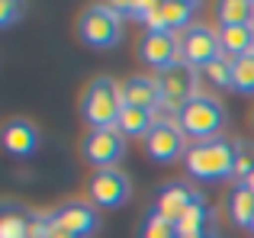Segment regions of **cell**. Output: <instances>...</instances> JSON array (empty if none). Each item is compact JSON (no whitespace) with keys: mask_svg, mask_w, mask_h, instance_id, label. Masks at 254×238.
I'll list each match as a JSON object with an SVG mask.
<instances>
[{"mask_svg":"<svg viewBox=\"0 0 254 238\" xmlns=\"http://www.w3.org/2000/svg\"><path fill=\"white\" fill-rule=\"evenodd\" d=\"M77 32L90 49H116L126 32V16L116 10V3H93L81 13Z\"/></svg>","mask_w":254,"mask_h":238,"instance_id":"3957f363","label":"cell"},{"mask_svg":"<svg viewBox=\"0 0 254 238\" xmlns=\"http://www.w3.org/2000/svg\"><path fill=\"white\" fill-rule=\"evenodd\" d=\"M177 125L184 129L187 138H196V142H209V138H219L225 129V107L222 100L209 94H199L187 103L177 113Z\"/></svg>","mask_w":254,"mask_h":238,"instance_id":"277c9868","label":"cell"},{"mask_svg":"<svg viewBox=\"0 0 254 238\" xmlns=\"http://www.w3.org/2000/svg\"><path fill=\"white\" fill-rule=\"evenodd\" d=\"M132 193L129 177L119 168H106V171H93L90 183H87V196L97 209H119Z\"/></svg>","mask_w":254,"mask_h":238,"instance_id":"9c48e42d","label":"cell"},{"mask_svg":"<svg viewBox=\"0 0 254 238\" xmlns=\"http://www.w3.org/2000/svg\"><path fill=\"white\" fill-rule=\"evenodd\" d=\"M29 216L32 213L6 203L3 216H0V238H29Z\"/></svg>","mask_w":254,"mask_h":238,"instance_id":"44dd1931","label":"cell"},{"mask_svg":"<svg viewBox=\"0 0 254 238\" xmlns=\"http://www.w3.org/2000/svg\"><path fill=\"white\" fill-rule=\"evenodd\" d=\"M3 148L13 158H32L39 151V129L29 119H13L3 129Z\"/></svg>","mask_w":254,"mask_h":238,"instance_id":"5bb4252c","label":"cell"},{"mask_svg":"<svg viewBox=\"0 0 254 238\" xmlns=\"http://www.w3.org/2000/svg\"><path fill=\"white\" fill-rule=\"evenodd\" d=\"M180 58L184 64L203 71L206 64H212L216 58H222V45H219V29H209V26L196 23L180 36Z\"/></svg>","mask_w":254,"mask_h":238,"instance_id":"ba28073f","label":"cell"},{"mask_svg":"<svg viewBox=\"0 0 254 238\" xmlns=\"http://www.w3.org/2000/svg\"><path fill=\"white\" fill-rule=\"evenodd\" d=\"M196 84H199L196 68H190V64H184V61L158 74V87H161V113H164V119H177L180 110H184L187 103L193 100V97H199V94H196ZM161 113H158V116H161Z\"/></svg>","mask_w":254,"mask_h":238,"instance_id":"5b68a950","label":"cell"},{"mask_svg":"<svg viewBox=\"0 0 254 238\" xmlns=\"http://www.w3.org/2000/svg\"><path fill=\"white\" fill-rule=\"evenodd\" d=\"M142 238H177V226H174V222H168L161 213H155V209H151V213L145 216Z\"/></svg>","mask_w":254,"mask_h":238,"instance_id":"cb8c5ba5","label":"cell"},{"mask_svg":"<svg viewBox=\"0 0 254 238\" xmlns=\"http://www.w3.org/2000/svg\"><path fill=\"white\" fill-rule=\"evenodd\" d=\"M232 81H235L238 94H254V55L232 61Z\"/></svg>","mask_w":254,"mask_h":238,"instance_id":"603a6c76","label":"cell"},{"mask_svg":"<svg viewBox=\"0 0 254 238\" xmlns=\"http://www.w3.org/2000/svg\"><path fill=\"white\" fill-rule=\"evenodd\" d=\"M235 161H238V142H232V138H225V135L190 145V151H187V158H184L187 174H190L193 180H206V183L235 177Z\"/></svg>","mask_w":254,"mask_h":238,"instance_id":"6da1fadb","label":"cell"},{"mask_svg":"<svg viewBox=\"0 0 254 238\" xmlns=\"http://www.w3.org/2000/svg\"><path fill=\"white\" fill-rule=\"evenodd\" d=\"M193 16H196V3H193V0H168V3H164V19H168L171 32H180V36H184L190 26H196Z\"/></svg>","mask_w":254,"mask_h":238,"instance_id":"ffe728a7","label":"cell"},{"mask_svg":"<svg viewBox=\"0 0 254 238\" xmlns=\"http://www.w3.org/2000/svg\"><path fill=\"white\" fill-rule=\"evenodd\" d=\"M219 45H222V55L232 58V61L251 55L254 52V26H222L219 29Z\"/></svg>","mask_w":254,"mask_h":238,"instance_id":"2e32d148","label":"cell"},{"mask_svg":"<svg viewBox=\"0 0 254 238\" xmlns=\"http://www.w3.org/2000/svg\"><path fill=\"white\" fill-rule=\"evenodd\" d=\"M203 77L212 84V87L219 90H235V81H232V58H216L212 64H206L203 68Z\"/></svg>","mask_w":254,"mask_h":238,"instance_id":"7402d4cb","label":"cell"},{"mask_svg":"<svg viewBox=\"0 0 254 238\" xmlns=\"http://www.w3.org/2000/svg\"><path fill=\"white\" fill-rule=\"evenodd\" d=\"M126 100H123V84H116L113 77L100 74L87 84L84 97H81V116L90 129H113L119 113H123Z\"/></svg>","mask_w":254,"mask_h":238,"instance_id":"7a4b0ae2","label":"cell"},{"mask_svg":"<svg viewBox=\"0 0 254 238\" xmlns=\"http://www.w3.org/2000/svg\"><path fill=\"white\" fill-rule=\"evenodd\" d=\"M225 206H229L232 222L251 232V226H254V190L248 183H235L232 193H229V200H225Z\"/></svg>","mask_w":254,"mask_h":238,"instance_id":"ac0fdd59","label":"cell"},{"mask_svg":"<svg viewBox=\"0 0 254 238\" xmlns=\"http://www.w3.org/2000/svg\"><path fill=\"white\" fill-rule=\"evenodd\" d=\"M251 55H254V52H251Z\"/></svg>","mask_w":254,"mask_h":238,"instance_id":"d6a6232c","label":"cell"},{"mask_svg":"<svg viewBox=\"0 0 254 238\" xmlns=\"http://www.w3.org/2000/svg\"><path fill=\"white\" fill-rule=\"evenodd\" d=\"M196 196H199V193L190 187V183L171 180V183H164V187L158 190V196H155V213H161L168 222H174V226H177L180 216L190 209V203L196 200Z\"/></svg>","mask_w":254,"mask_h":238,"instance_id":"7c38bea8","label":"cell"},{"mask_svg":"<svg viewBox=\"0 0 254 238\" xmlns=\"http://www.w3.org/2000/svg\"><path fill=\"white\" fill-rule=\"evenodd\" d=\"M251 232H254V226H251Z\"/></svg>","mask_w":254,"mask_h":238,"instance_id":"1f68e13d","label":"cell"},{"mask_svg":"<svg viewBox=\"0 0 254 238\" xmlns=\"http://www.w3.org/2000/svg\"><path fill=\"white\" fill-rule=\"evenodd\" d=\"M190 145H187L184 129L177 125V119H158V125L151 129V135L145 138V155L155 164H174L180 158H187Z\"/></svg>","mask_w":254,"mask_h":238,"instance_id":"52a82bcc","label":"cell"},{"mask_svg":"<svg viewBox=\"0 0 254 238\" xmlns=\"http://www.w3.org/2000/svg\"><path fill=\"white\" fill-rule=\"evenodd\" d=\"M245 183H248V187L254 190V174H251V177H248V180H245Z\"/></svg>","mask_w":254,"mask_h":238,"instance_id":"f1b7e54d","label":"cell"},{"mask_svg":"<svg viewBox=\"0 0 254 238\" xmlns=\"http://www.w3.org/2000/svg\"><path fill=\"white\" fill-rule=\"evenodd\" d=\"M254 174V148L248 142H238V161H235V180L245 183Z\"/></svg>","mask_w":254,"mask_h":238,"instance_id":"484cf974","label":"cell"},{"mask_svg":"<svg viewBox=\"0 0 254 238\" xmlns=\"http://www.w3.org/2000/svg\"><path fill=\"white\" fill-rule=\"evenodd\" d=\"M138 58L145 68L151 71H168L174 64H180V36L171 29H145V36L138 39Z\"/></svg>","mask_w":254,"mask_h":238,"instance_id":"8992f818","label":"cell"},{"mask_svg":"<svg viewBox=\"0 0 254 238\" xmlns=\"http://www.w3.org/2000/svg\"><path fill=\"white\" fill-rule=\"evenodd\" d=\"M55 226L58 232L71 235V238H87L97 232V206L84 200L64 203V206L55 209Z\"/></svg>","mask_w":254,"mask_h":238,"instance_id":"8fae6325","label":"cell"},{"mask_svg":"<svg viewBox=\"0 0 254 238\" xmlns=\"http://www.w3.org/2000/svg\"><path fill=\"white\" fill-rule=\"evenodd\" d=\"M55 238H71V235H64V232H55Z\"/></svg>","mask_w":254,"mask_h":238,"instance_id":"f546056e","label":"cell"},{"mask_svg":"<svg viewBox=\"0 0 254 238\" xmlns=\"http://www.w3.org/2000/svg\"><path fill=\"white\" fill-rule=\"evenodd\" d=\"M251 129H254V110H251Z\"/></svg>","mask_w":254,"mask_h":238,"instance_id":"4dcf8cb0","label":"cell"},{"mask_svg":"<svg viewBox=\"0 0 254 238\" xmlns=\"http://www.w3.org/2000/svg\"><path fill=\"white\" fill-rule=\"evenodd\" d=\"M199 238H219V232L212 229V232H206V235H199Z\"/></svg>","mask_w":254,"mask_h":238,"instance_id":"83f0119b","label":"cell"},{"mask_svg":"<svg viewBox=\"0 0 254 238\" xmlns=\"http://www.w3.org/2000/svg\"><path fill=\"white\" fill-rule=\"evenodd\" d=\"M55 213H32L29 216V238H55Z\"/></svg>","mask_w":254,"mask_h":238,"instance_id":"d4e9b609","label":"cell"},{"mask_svg":"<svg viewBox=\"0 0 254 238\" xmlns=\"http://www.w3.org/2000/svg\"><path fill=\"white\" fill-rule=\"evenodd\" d=\"M126 155V135L113 125V129H90L84 135V158L97 171L116 168Z\"/></svg>","mask_w":254,"mask_h":238,"instance_id":"30bf717a","label":"cell"},{"mask_svg":"<svg viewBox=\"0 0 254 238\" xmlns=\"http://www.w3.org/2000/svg\"><path fill=\"white\" fill-rule=\"evenodd\" d=\"M19 13H23V3H13V0H3V3H0V26H13L16 23V16Z\"/></svg>","mask_w":254,"mask_h":238,"instance_id":"4316f807","label":"cell"},{"mask_svg":"<svg viewBox=\"0 0 254 238\" xmlns=\"http://www.w3.org/2000/svg\"><path fill=\"white\" fill-rule=\"evenodd\" d=\"M206 232H212V226H209V203H206L203 196H196V200L190 203V209L180 216L177 238H199Z\"/></svg>","mask_w":254,"mask_h":238,"instance_id":"e0dca14e","label":"cell"},{"mask_svg":"<svg viewBox=\"0 0 254 238\" xmlns=\"http://www.w3.org/2000/svg\"><path fill=\"white\" fill-rule=\"evenodd\" d=\"M123 100L126 107H142L151 113H161V87H158V77L148 74H135L123 84Z\"/></svg>","mask_w":254,"mask_h":238,"instance_id":"4fadbf2b","label":"cell"},{"mask_svg":"<svg viewBox=\"0 0 254 238\" xmlns=\"http://www.w3.org/2000/svg\"><path fill=\"white\" fill-rule=\"evenodd\" d=\"M158 113L151 110H142V107H123V113L116 119V129L123 132L126 138H148L151 129L158 125Z\"/></svg>","mask_w":254,"mask_h":238,"instance_id":"9a60e30c","label":"cell"},{"mask_svg":"<svg viewBox=\"0 0 254 238\" xmlns=\"http://www.w3.org/2000/svg\"><path fill=\"white\" fill-rule=\"evenodd\" d=\"M219 29L222 26H254V3L251 0H222L216 6Z\"/></svg>","mask_w":254,"mask_h":238,"instance_id":"d6986e66","label":"cell"}]
</instances>
